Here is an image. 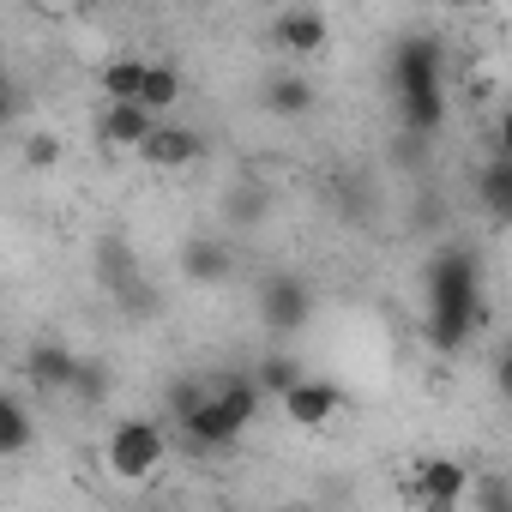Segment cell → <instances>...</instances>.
Wrapping results in <instances>:
<instances>
[{
  "label": "cell",
  "mask_w": 512,
  "mask_h": 512,
  "mask_svg": "<svg viewBox=\"0 0 512 512\" xmlns=\"http://www.w3.org/2000/svg\"><path fill=\"white\" fill-rule=\"evenodd\" d=\"M488 320L482 308V272L470 247H440L428 266V338L434 350H464L476 338V326Z\"/></svg>",
  "instance_id": "6da1fadb"
},
{
  "label": "cell",
  "mask_w": 512,
  "mask_h": 512,
  "mask_svg": "<svg viewBox=\"0 0 512 512\" xmlns=\"http://www.w3.org/2000/svg\"><path fill=\"white\" fill-rule=\"evenodd\" d=\"M392 97H398V121L416 139L446 121V85H440V43L434 37H404L392 49Z\"/></svg>",
  "instance_id": "7a4b0ae2"
},
{
  "label": "cell",
  "mask_w": 512,
  "mask_h": 512,
  "mask_svg": "<svg viewBox=\"0 0 512 512\" xmlns=\"http://www.w3.org/2000/svg\"><path fill=\"white\" fill-rule=\"evenodd\" d=\"M163 458H169V434H163L157 422L127 416V422H115V428H109L103 470H109L115 482H145V476H157V470H163Z\"/></svg>",
  "instance_id": "3957f363"
},
{
  "label": "cell",
  "mask_w": 512,
  "mask_h": 512,
  "mask_svg": "<svg viewBox=\"0 0 512 512\" xmlns=\"http://www.w3.org/2000/svg\"><path fill=\"white\" fill-rule=\"evenodd\" d=\"M253 302H260L266 332H278V338H290V332H302V326L314 320V290H308L302 278H290V272L266 278L260 290H253Z\"/></svg>",
  "instance_id": "277c9868"
},
{
  "label": "cell",
  "mask_w": 512,
  "mask_h": 512,
  "mask_svg": "<svg viewBox=\"0 0 512 512\" xmlns=\"http://www.w3.org/2000/svg\"><path fill=\"white\" fill-rule=\"evenodd\" d=\"M175 434H181V446H187V452L211 458V452H229V446H241V434H247V428H241V422H235V416L217 404V392H211V398H205V404H199L187 422H175Z\"/></svg>",
  "instance_id": "5b68a950"
},
{
  "label": "cell",
  "mask_w": 512,
  "mask_h": 512,
  "mask_svg": "<svg viewBox=\"0 0 512 512\" xmlns=\"http://www.w3.org/2000/svg\"><path fill=\"white\" fill-rule=\"evenodd\" d=\"M163 121L145 109V103H103V115H97V139L109 145V151H145V139L157 133Z\"/></svg>",
  "instance_id": "8992f818"
},
{
  "label": "cell",
  "mask_w": 512,
  "mask_h": 512,
  "mask_svg": "<svg viewBox=\"0 0 512 512\" xmlns=\"http://www.w3.org/2000/svg\"><path fill=\"white\" fill-rule=\"evenodd\" d=\"M410 488L422 494V506H464L470 488H476V476H470L458 458H422Z\"/></svg>",
  "instance_id": "52a82bcc"
},
{
  "label": "cell",
  "mask_w": 512,
  "mask_h": 512,
  "mask_svg": "<svg viewBox=\"0 0 512 512\" xmlns=\"http://www.w3.org/2000/svg\"><path fill=\"white\" fill-rule=\"evenodd\" d=\"M338 410H344V386H338V380H320V374H308V380L284 398V416H290L296 428H326Z\"/></svg>",
  "instance_id": "ba28073f"
},
{
  "label": "cell",
  "mask_w": 512,
  "mask_h": 512,
  "mask_svg": "<svg viewBox=\"0 0 512 512\" xmlns=\"http://www.w3.org/2000/svg\"><path fill=\"white\" fill-rule=\"evenodd\" d=\"M25 374H31L37 392H73V380H79V356H73L61 338H43V344H31Z\"/></svg>",
  "instance_id": "9c48e42d"
},
{
  "label": "cell",
  "mask_w": 512,
  "mask_h": 512,
  "mask_svg": "<svg viewBox=\"0 0 512 512\" xmlns=\"http://www.w3.org/2000/svg\"><path fill=\"white\" fill-rule=\"evenodd\" d=\"M199 151H205V139H199L193 127L163 121V127L145 139V151H139V157H145L151 169H193V163H199Z\"/></svg>",
  "instance_id": "30bf717a"
},
{
  "label": "cell",
  "mask_w": 512,
  "mask_h": 512,
  "mask_svg": "<svg viewBox=\"0 0 512 512\" xmlns=\"http://www.w3.org/2000/svg\"><path fill=\"white\" fill-rule=\"evenodd\" d=\"M272 37H278V49H290V55H320V49L332 43V25H326V13H314V7H290V13L272 25Z\"/></svg>",
  "instance_id": "8fae6325"
},
{
  "label": "cell",
  "mask_w": 512,
  "mask_h": 512,
  "mask_svg": "<svg viewBox=\"0 0 512 512\" xmlns=\"http://www.w3.org/2000/svg\"><path fill=\"white\" fill-rule=\"evenodd\" d=\"M181 272H187L193 284H229L235 253H229V241H217V235H193V241L181 247Z\"/></svg>",
  "instance_id": "7c38bea8"
},
{
  "label": "cell",
  "mask_w": 512,
  "mask_h": 512,
  "mask_svg": "<svg viewBox=\"0 0 512 512\" xmlns=\"http://www.w3.org/2000/svg\"><path fill=\"white\" fill-rule=\"evenodd\" d=\"M145 55H109L103 67H97V91H103V103H139V91H145Z\"/></svg>",
  "instance_id": "4fadbf2b"
},
{
  "label": "cell",
  "mask_w": 512,
  "mask_h": 512,
  "mask_svg": "<svg viewBox=\"0 0 512 512\" xmlns=\"http://www.w3.org/2000/svg\"><path fill=\"white\" fill-rule=\"evenodd\" d=\"M37 440V416L25 404V392H7L0 398V458H25Z\"/></svg>",
  "instance_id": "5bb4252c"
},
{
  "label": "cell",
  "mask_w": 512,
  "mask_h": 512,
  "mask_svg": "<svg viewBox=\"0 0 512 512\" xmlns=\"http://www.w3.org/2000/svg\"><path fill=\"white\" fill-rule=\"evenodd\" d=\"M476 199H482V211H488L494 223H512V163H506V157H494V163L476 175Z\"/></svg>",
  "instance_id": "9a60e30c"
},
{
  "label": "cell",
  "mask_w": 512,
  "mask_h": 512,
  "mask_svg": "<svg viewBox=\"0 0 512 512\" xmlns=\"http://www.w3.org/2000/svg\"><path fill=\"white\" fill-rule=\"evenodd\" d=\"M181 91H187V85H181V67H175V61H151V67H145V91H139V103H145L151 115H169V109L181 103Z\"/></svg>",
  "instance_id": "2e32d148"
},
{
  "label": "cell",
  "mask_w": 512,
  "mask_h": 512,
  "mask_svg": "<svg viewBox=\"0 0 512 512\" xmlns=\"http://www.w3.org/2000/svg\"><path fill=\"white\" fill-rule=\"evenodd\" d=\"M302 380H308V374H302V362H296L290 350H272L260 368H253V386H260V392H272V398H290Z\"/></svg>",
  "instance_id": "e0dca14e"
},
{
  "label": "cell",
  "mask_w": 512,
  "mask_h": 512,
  "mask_svg": "<svg viewBox=\"0 0 512 512\" xmlns=\"http://www.w3.org/2000/svg\"><path fill=\"white\" fill-rule=\"evenodd\" d=\"M266 109L272 115H308L314 109V85L302 73H278V79H266Z\"/></svg>",
  "instance_id": "ac0fdd59"
},
{
  "label": "cell",
  "mask_w": 512,
  "mask_h": 512,
  "mask_svg": "<svg viewBox=\"0 0 512 512\" xmlns=\"http://www.w3.org/2000/svg\"><path fill=\"white\" fill-rule=\"evenodd\" d=\"M211 392H217V404H223L241 428H247L253 416H260V398H266L260 386H253V374H235V380H223V386H211Z\"/></svg>",
  "instance_id": "d6986e66"
},
{
  "label": "cell",
  "mask_w": 512,
  "mask_h": 512,
  "mask_svg": "<svg viewBox=\"0 0 512 512\" xmlns=\"http://www.w3.org/2000/svg\"><path fill=\"white\" fill-rule=\"evenodd\" d=\"M205 398H211V386H205V380H175V386H169V416H175V422H187Z\"/></svg>",
  "instance_id": "ffe728a7"
},
{
  "label": "cell",
  "mask_w": 512,
  "mask_h": 512,
  "mask_svg": "<svg viewBox=\"0 0 512 512\" xmlns=\"http://www.w3.org/2000/svg\"><path fill=\"white\" fill-rule=\"evenodd\" d=\"M103 392H109V368H91V362H79L73 398H79V404H91V398H103Z\"/></svg>",
  "instance_id": "44dd1931"
},
{
  "label": "cell",
  "mask_w": 512,
  "mask_h": 512,
  "mask_svg": "<svg viewBox=\"0 0 512 512\" xmlns=\"http://www.w3.org/2000/svg\"><path fill=\"white\" fill-rule=\"evenodd\" d=\"M25 163H37V169L49 163V169H55V163H61V139H55V133H37V139L25 145Z\"/></svg>",
  "instance_id": "7402d4cb"
},
{
  "label": "cell",
  "mask_w": 512,
  "mask_h": 512,
  "mask_svg": "<svg viewBox=\"0 0 512 512\" xmlns=\"http://www.w3.org/2000/svg\"><path fill=\"white\" fill-rule=\"evenodd\" d=\"M494 157H506V163H512V109L494 121Z\"/></svg>",
  "instance_id": "603a6c76"
},
{
  "label": "cell",
  "mask_w": 512,
  "mask_h": 512,
  "mask_svg": "<svg viewBox=\"0 0 512 512\" xmlns=\"http://www.w3.org/2000/svg\"><path fill=\"white\" fill-rule=\"evenodd\" d=\"M494 386H500V398L512 404V344L500 350V368H494Z\"/></svg>",
  "instance_id": "cb8c5ba5"
},
{
  "label": "cell",
  "mask_w": 512,
  "mask_h": 512,
  "mask_svg": "<svg viewBox=\"0 0 512 512\" xmlns=\"http://www.w3.org/2000/svg\"><path fill=\"white\" fill-rule=\"evenodd\" d=\"M422 512H464V506H422Z\"/></svg>",
  "instance_id": "d4e9b609"
}]
</instances>
